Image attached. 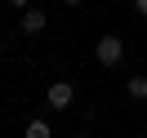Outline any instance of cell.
Wrapping results in <instances>:
<instances>
[{
    "instance_id": "1",
    "label": "cell",
    "mask_w": 147,
    "mask_h": 138,
    "mask_svg": "<svg viewBox=\"0 0 147 138\" xmlns=\"http://www.w3.org/2000/svg\"><path fill=\"white\" fill-rule=\"evenodd\" d=\"M94 54H98L102 67H120V58H125V40H120V36H102Z\"/></svg>"
},
{
    "instance_id": "2",
    "label": "cell",
    "mask_w": 147,
    "mask_h": 138,
    "mask_svg": "<svg viewBox=\"0 0 147 138\" xmlns=\"http://www.w3.org/2000/svg\"><path fill=\"white\" fill-rule=\"evenodd\" d=\"M71 98H76V94H71V85H67V80L49 85V107H71Z\"/></svg>"
},
{
    "instance_id": "3",
    "label": "cell",
    "mask_w": 147,
    "mask_h": 138,
    "mask_svg": "<svg viewBox=\"0 0 147 138\" xmlns=\"http://www.w3.org/2000/svg\"><path fill=\"white\" fill-rule=\"evenodd\" d=\"M45 13H40V9H27V13H22V31H27V36H36V31H45Z\"/></svg>"
},
{
    "instance_id": "4",
    "label": "cell",
    "mask_w": 147,
    "mask_h": 138,
    "mask_svg": "<svg viewBox=\"0 0 147 138\" xmlns=\"http://www.w3.org/2000/svg\"><path fill=\"white\" fill-rule=\"evenodd\" d=\"M22 138H49V120H31Z\"/></svg>"
},
{
    "instance_id": "5",
    "label": "cell",
    "mask_w": 147,
    "mask_h": 138,
    "mask_svg": "<svg viewBox=\"0 0 147 138\" xmlns=\"http://www.w3.org/2000/svg\"><path fill=\"white\" fill-rule=\"evenodd\" d=\"M129 98H147V76H134L129 80Z\"/></svg>"
},
{
    "instance_id": "6",
    "label": "cell",
    "mask_w": 147,
    "mask_h": 138,
    "mask_svg": "<svg viewBox=\"0 0 147 138\" xmlns=\"http://www.w3.org/2000/svg\"><path fill=\"white\" fill-rule=\"evenodd\" d=\"M134 9H138V13H143V18H147V0H134Z\"/></svg>"
},
{
    "instance_id": "7",
    "label": "cell",
    "mask_w": 147,
    "mask_h": 138,
    "mask_svg": "<svg viewBox=\"0 0 147 138\" xmlns=\"http://www.w3.org/2000/svg\"><path fill=\"white\" fill-rule=\"evenodd\" d=\"M13 5H18V9H22V5H27V0H13Z\"/></svg>"
},
{
    "instance_id": "8",
    "label": "cell",
    "mask_w": 147,
    "mask_h": 138,
    "mask_svg": "<svg viewBox=\"0 0 147 138\" xmlns=\"http://www.w3.org/2000/svg\"><path fill=\"white\" fill-rule=\"evenodd\" d=\"M63 5H80V0H63Z\"/></svg>"
},
{
    "instance_id": "9",
    "label": "cell",
    "mask_w": 147,
    "mask_h": 138,
    "mask_svg": "<svg viewBox=\"0 0 147 138\" xmlns=\"http://www.w3.org/2000/svg\"><path fill=\"white\" fill-rule=\"evenodd\" d=\"M76 138H80V134H76Z\"/></svg>"
}]
</instances>
